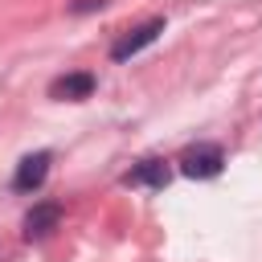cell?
Segmentation results:
<instances>
[{
    "label": "cell",
    "mask_w": 262,
    "mask_h": 262,
    "mask_svg": "<svg viewBox=\"0 0 262 262\" xmlns=\"http://www.w3.org/2000/svg\"><path fill=\"white\" fill-rule=\"evenodd\" d=\"M221 164H225V156H221L217 143H196V147H188V151L180 156V172L192 176V180H209V176H217Z\"/></svg>",
    "instance_id": "obj_1"
},
{
    "label": "cell",
    "mask_w": 262,
    "mask_h": 262,
    "mask_svg": "<svg viewBox=\"0 0 262 262\" xmlns=\"http://www.w3.org/2000/svg\"><path fill=\"white\" fill-rule=\"evenodd\" d=\"M160 33H164V20H160V16L147 20V25H139V29H131V33H123V37L111 45V61H127V57H135V53L147 49Z\"/></svg>",
    "instance_id": "obj_2"
},
{
    "label": "cell",
    "mask_w": 262,
    "mask_h": 262,
    "mask_svg": "<svg viewBox=\"0 0 262 262\" xmlns=\"http://www.w3.org/2000/svg\"><path fill=\"white\" fill-rule=\"evenodd\" d=\"M45 176H49V151H37V156H25V160H20L12 184H16L20 192H33V188L45 184Z\"/></svg>",
    "instance_id": "obj_3"
},
{
    "label": "cell",
    "mask_w": 262,
    "mask_h": 262,
    "mask_svg": "<svg viewBox=\"0 0 262 262\" xmlns=\"http://www.w3.org/2000/svg\"><path fill=\"white\" fill-rule=\"evenodd\" d=\"M57 221H61V209H57L53 201H45V205H33V209H29V217H25V237H29V242H37V237H49V233L57 229Z\"/></svg>",
    "instance_id": "obj_4"
},
{
    "label": "cell",
    "mask_w": 262,
    "mask_h": 262,
    "mask_svg": "<svg viewBox=\"0 0 262 262\" xmlns=\"http://www.w3.org/2000/svg\"><path fill=\"white\" fill-rule=\"evenodd\" d=\"M49 94L53 98H90L94 94V74H66V78H57L53 86H49Z\"/></svg>",
    "instance_id": "obj_5"
},
{
    "label": "cell",
    "mask_w": 262,
    "mask_h": 262,
    "mask_svg": "<svg viewBox=\"0 0 262 262\" xmlns=\"http://www.w3.org/2000/svg\"><path fill=\"white\" fill-rule=\"evenodd\" d=\"M123 184H151V188H164V184H168V164H164V160H139V164L123 176Z\"/></svg>",
    "instance_id": "obj_6"
},
{
    "label": "cell",
    "mask_w": 262,
    "mask_h": 262,
    "mask_svg": "<svg viewBox=\"0 0 262 262\" xmlns=\"http://www.w3.org/2000/svg\"><path fill=\"white\" fill-rule=\"evenodd\" d=\"M102 4H106V0H78L74 12H90V8H102Z\"/></svg>",
    "instance_id": "obj_7"
}]
</instances>
